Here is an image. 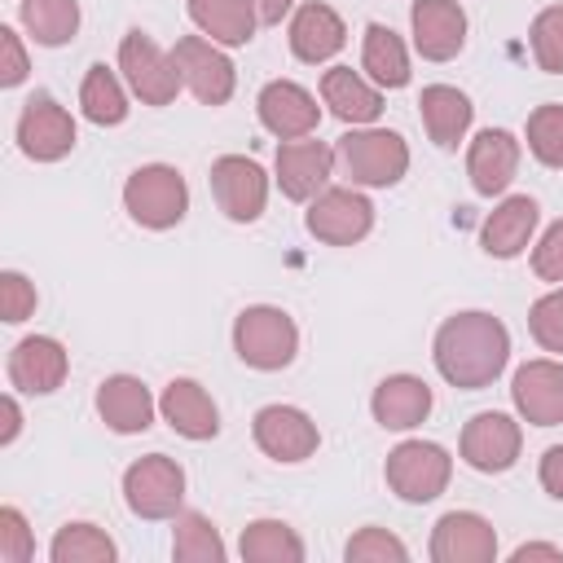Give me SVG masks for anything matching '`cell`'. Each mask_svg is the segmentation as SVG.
<instances>
[{
    "instance_id": "1",
    "label": "cell",
    "mask_w": 563,
    "mask_h": 563,
    "mask_svg": "<svg viewBox=\"0 0 563 563\" xmlns=\"http://www.w3.org/2000/svg\"><path fill=\"white\" fill-rule=\"evenodd\" d=\"M510 361V334L493 312H457L435 330V369L462 391L488 387Z\"/></svg>"
},
{
    "instance_id": "2",
    "label": "cell",
    "mask_w": 563,
    "mask_h": 563,
    "mask_svg": "<svg viewBox=\"0 0 563 563\" xmlns=\"http://www.w3.org/2000/svg\"><path fill=\"white\" fill-rule=\"evenodd\" d=\"M334 167L352 180V185H369V189H387L409 172V145L387 132V128H365V132H347L334 145Z\"/></svg>"
},
{
    "instance_id": "3",
    "label": "cell",
    "mask_w": 563,
    "mask_h": 563,
    "mask_svg": "<svg viewBox=\"0 0 563 563\" xmlns=\"http://www.w3.org/2000/svg\"><path fill=\"white\" fill-rule=\"evenodd\" d=\"M123 207L141 229H172L185 220L189 211V185L176 167L167 163H150L136 167L123 185Z\"/></svg>"
},
{
    "instance_id": "4",
    "label": "cell",
    "mask_w": 563,
    "mask_h": 563,
    "mask_svg": "<svg viewBox=\"0 0 563 563\" xmlns=\"http://www.w3.org/2000/svg\"><path fill=\"white\" fill-rule=\"evenodd\" d=\"M233 352L251 369H286L299 352V330L282 308L260 303L233 321Z\"/></svg>"
},
{
    "instance_id": "5",
    "label": "cell",
    "mask_w": 563,
    "mask_h": 563,
    "mask_svg": "<svg viewBox=\"0 0 563 563\" xmlns=\"http://www.w3.org/2000/svg\"><path fill=\"white\" fill-rule=\"evenodd\" d=\"M453 457L431 440H405L387 453V484L400 501H435L449 488Z\"/></svg>"
},
{
    "instance_id": "6",
    "label": "cell",
    "mask_w": 563,
    "mask_h": 563,
    "mask_svg": "<svg viewBox=\"0 0 563 563\" xmlns=\"http://www.w3.org/2000/svg\"><path fill=\"white\" fill-rule=\"evenodd\" d=\"M123 497L141 519H176L185 501V471L172 457L150 453L123 471Z\"/></svg>"
},
{
    "instance_id": "7",
    "label": "cell",
    "mask_w": 563,
    "mask_h": 563,
    "mask_svg": "<svg viewBox=\"0 0 563 563\" xmlns=\"http://www.w3.org/2000/svg\"><path fill=\"white\" fill-rule=\"evenodd\" d=\"M119 70L128 79V88L145 101V106H167L176 101L180 92V70H176V57L163 53L145 31H128L123 44H119Z\"/></svg>"
},
{
    "instance_id": "8",
    "label": "cell",
    "mask_w": 563,
    "mask_h": 563,
    "mask_svg": "<svg viewBox=\"0 0 563 563\" xmlns=\"http://www.w3.org/2000/svg\"><path fill=\"white\" fill-rule=\"evenodd\" d=\"M308 233L330 246H352L374 229V207L356 189H321L303 216Z\"/></svg>"
},
{
    "instance_id": "9",
    "label": "cell",
    "mask_w": 563,
    "mask_h": 563,
    "mask_svg": "<svg viewBox=\"0 0 563 563\" xmlns=\"http://www.w3.org/2000/svg\"><path fill=\"white\" fill-rule=\"evenodd\" d=\"M519 444H523V431L510 413H497V409H484L466 422L462 431V462L471 471H484V475H501L519 462Z\"/></svg>"
},
{
    "instance_id": "10",
    "label": "cell",
    "mask_w": 563,
    "mask_h": 563,
    "mask_svg": "<svg viewBox=\"0 0 563 563\" xmlns=\"http://www.w3.org/2000/svg\"><path fill=\"white\" fill-rule=\"evenodd\" d=\"M18 145L35 163H57L75 150V119L48 92H35L18 114Z\"/></svg>"
},
{
    "instance_id": "11",
    "label": "cell",
    "mask_w": 563,
    "mask_h": 563,
    "mask_svg": "<svg viewBox=\"0 0 563 563\" xmlns=\"http://www.w3.org/2000/svg\"><path fill=\"white\" fill-rule=\"evenodd\" d=\"M211 194H216V202L229 220L251 224V220H260V211L268 202V176L255 158L224 154V158L211 163Z\"/></svg>"
},
{
    "instance_id": "12",
    "label": "cell",
    "mask_w": 563,
    "mask_h": 563,
    "mask_svg": "<svg viewBox=\"0 0 563 563\" xmlns=\"http://www.w3.org/2000/svg\"><path fill=\"white\" fill-rule=\"evenodd\" d=\"M176 57V70L185 79V88L202 101V106H224L233 97V62L216 48V40H202V35H185L176 40L172 48Z\"/></svg>"
},
{
    "instance_id": "13",
    "label": "cell",
    "mask_w": 563,
    "mask_h": 563,
    "mask_svg": "<svg viewBox=\"0 0 563 563\" xmlns=\"http://www.w3.org/2000/svg\"><path fill=\"white\" fill-rule=\"evenodd\" d=\"M255 444L273 457V462H303L317 453L321 435H317V422L295 409V405H264L255 413Z\"/></svg>"
},
{
    "instance_id": "14",
    "label": "cell",
    "mask_w": 563,
    "mask_h": 563,
    "mask_svg": "<svg viewBox=\"0 0 563 563\" xmlns=\"http://www.w3.org/2000/svg\"><path fill=\"white\" fill-rule=\"evenodd\" d=\"M431 559L435 563H493L497 559V532L484 515L449 510L431 532Z\"/></svg>"
},
{
    "instance_id": "15",
    "label": "cell",
    "mask_w": 563,
    "mask_h": 563,
    "mask_svg": "<svg viewBox=\"0 0 563 563\" xmlns=\"http://www.w3.org/2000/svg\"><path fill=\"white\" fill-rule=\"evenodd\" d=\"M409 26H413V48L427 62H449L466 44V13L457 0H413Z\"/></svg>"
},
{
    "instance_id": "16",
    "label": "cell",
    "mask_w": 563,
    "mask_h": 563,
    "mask_svg": "<svg viewBox=\"0 0 563 563\" xmlns=\"http://www.w3.org/2000/svg\"><path fill=\"white\" fill-rule=\"evenodd\" d=\"M510 400L532 427H559L563 422V365L559 361H528L515 369Z\"/></svg>"
},
{
    "instance_id": "17",
    "label": "cell",
    "mask_w": 563,
    "mask_h": 563,
    "mask_svg": "<svg viewBox=\"0 0 563 563\" xmlns=\"http://www.w3.org/2000/svg\"><path fill=\"white\" fill-rule=\"evenodd\" d=\"M330 172H334V150L325 141H303L299 136V141L277 145V185H282L286 198H295V202L317 198L325 189Z\"/></svg>"
},
{
    "instance_id": "18",
    "label": "cell",
    "mask_w": 563,
    "mask_h": 563,
    "mask_svg": "<svg viewBox=\"0 0 563 563\" xmlns=\"http://www.w3.org/2000/svg\"><path fill=\"white\" fill-rule=\"evenodd\" d=\"M66 369H70V356L57 339L48 334H31L22 339L13 352H9V383L18 391H31V396H48L66 383Z\"/></svg>"
},
{
    "instance_id": "19",
    "label": "cell",
    "mask_w": 563,
    "mask_h": 563,
    "mask_svg": "<svg viewBox=\"0 0 563 563\" xmlns=\"http://www.w3.org/2000/svg\"><path fill=\"white\" fill-rule=\"evenodd\" d=\"M255 106H260V123H264L273 136H282V141H299V136L317 132V119H321L312 92L299 88V84H290V79L264 84V92H260Z\"/></svg>"
},
{
    "instance_id": "20",
    "label": "cell",
    "mask_w": 563,
    "mask_h": 563,
    "mask_svg": "<svg viewBox=\"0 0 563 563\" xmlns=\"http://www.w3.org/2000/svg\"><path fill=\"white\" fill-rule=\"evenodd\" d=\"M466 172H471L475 194H484V198L501 194V189L515 180V172H519V141H515L506 128H484V132L471 141Z\"/></svg>"
},
{
    "instance_id": "21",
    "label": "cell",
    "mask_w": 563,
    "mask_h": 563,
    "mask_svg": "<svg viewBox=\"0 0 563 563\" xmlns=\"http://www.w3.org/2000/svg\"><path fill=\"white\" fill-rule=\"evenodd\" d=\"M97 413H101V422L110 431L136 435V431H145L154 422V396H150V387L141 378L114 374V378H106L97 387Z\"/></svg>"
},
{
    "instance_id": "22",
    "label": "cell",
    "mask_w": 563,
    "mask_h": 563,
    "mask_svg": "<svg viewBox=\"0 0 563 563\" xmlns=\"http://www.w3.org/2000/svg\"><path fill=\"white\" fill-rule=\"evenodd\" d=\"M167 427L185 440H211L220 431V409L216 400L194 383V378H172L163 387V400H158Z\"/></svg>"
},
{
    "instance_id": "23",
    "label": "cell",
    "mask_w": 563,
    "mask_h": 563,
    "mask_svg": "<svg viewBox=\"0 0 563 563\" xmlns=\"http://www.w3.org/2000/svg\"><path fill=\"white\" fill-rule=\"evenodd\" d=\"M343 44H347V26L330 4H321V0L299 4V13L290 18V53L299 62H312V66L330 62Z\"/></svg>"
},
{
    "instance_id": "24",
    "label": "cell",
    "mask_w": 563,
    "mask_h": 563,
    "mask_svg": "<svg viewBox=\"0 0 563 563\" xmlns=\"http://www.w3.org/2000/svg\"><path fill=\"white\" fill-rule=\"evenodd\" d=\"M369 409H374V422L378 427L409 431V427H418L431 413V387L422 378H413V374H391V378H383L374 387Z\"/></svg>"
},
{
    "instance_id": "25",
    "label": "cell",
    "mask_w": 563,
    "mask_h": 563,
    "mask_svg": "<svg viewBox=\"0 0 563 563\" xmlns=\"http://www.w3.org/2000/svg\"><path fill=\"white\" fill-rule=\"evenodd\" d=\"M321 101L343 123H374L383 114V92L369 88L352 66H330L321 75Z\"/></svg>"
},
{
    "instance_id": "26",
    "label": "cell",
    "mask_w": 563,
    "mask_h": 563,
    "mask_svg": "<svg viewBox=\"0 0 563 563\" xmlns=\"http://www.w3.org/2000/svg\"><path fill=\"white\" fill-rule=\"evenodd\" d=\"M418 110H422V128H427V136H431L440 150H457V141L466 136L471 114H475V106L466 101V92H457V88H449V84H431V88H422Z\"/></svg>"
},
{
    "instance_id": "27",
    "label": "cell",
    "mask_w": 563,
    "mask_h": 563,
    "mask_svg": "<svg viewBox=\"0 0 563 563\" xmlns=\"http://www.w3.org/2000/svg\"><path fill=\"white\" fill-rule=\"evenodd\" d=\"M537 202L528 198V194H510L488 220H484V233H479V242H484V251L488 255H497V260H515L523 246H528V238H532V229H537Z\"/></svg>"
},
{
    "instance_id": "28",
    "label": "cell",
    "mask_w": 563,
    "mask_h": 563,
    "mask_svg": "<svg viewBox=\"0 0 563 563\" xmlns=\"http://www.w3.org/2000/svg\"><path fill=\"white\" fill-rule=\"evenodd\" d=\"M189 18L216 44H246L255 35V4L251 0H189Z\"/></svg>"
},
{
    "instance_id": "29",
    "label": "cell",
    "mask_w": 563,
    "mask_h": 563,
    "mask_svg": "<svg viewBox=\"0 0 563 563\" xmlns=\"http://www.w3.org/2000/svg\"><path fill=\"white\" fill-rule=\"evenodd\" d=\"M361 66L374 75V84L383 88H405L409 84V53L400 44V35L383 22L365 26V48H361Z\"/></svg>"
},
{
    "instance_id": "30",
    "label": "cell",
    "mask_w": 563,
    "mask_h": 563,
    "mask_svg": "<svg viewBox=\"0 0 563 563\" xmlns=\"http://www.w3.org/2000/svg\"><path fill=\"white\" fill-rule=\"evenodd\" d=\"M238 550H242L246 563H299L303 559V541L282 519H255V523H246Z\"/></svg>"
},
{
    "instance_id": "31",
    "label": "cell",
    "mask_w": 563,
    "mask_h": 563,
    "mask_svg": "<svg viewBox=\"0 0 563 563\" xmlns=\"http://www.w3.org/2000/svg\"><path fill=\"white\" fill-rule=\"evenodd\" d=\"M18 18L35 44L57 48V44L75 40V31H79V0H22Z\"/></svg>"
},
{
    "instance_id": "32",
    "label": "cell",
    "mask_w": 563,
    "mask_h": 563,
    "mask_svg": "<svg viewBox=\"0 0 563 563\" xmlns=\"http://www.w3.org/2000/svg\"><path fill=\"white\" fill-rule=\"evenodd\" d=\"M79 106H84V114H88L92 123H101V128H114V123L128 119V92H123V84L114 79V70H110L106 62L88 66L84 88H79Z\"/></svg>"
},
{
    "instance_id": "33",
    "label": "cell",
    "mask_w": 563,
    "mask_h": 563,
    "mask_svg": "<svg viewBox=\"0 0 563 563\" xmlns=\"http://www.w3.org/2000/svg\"><path fill=\"white\" fill-rule=\"evenodd\" d=\"M172 554L180 563H220L224 559V541L216 532V523L198 510H180L176 515V532H172Z\"/></svg>"
},
{
    "instance_id": "34",
    "label": "cell",
    "mask_w": 563,
    "mask_h": 563,
    "mask_svg": "<svg viewBox=\"0 0 563 563\" xmlns=\"http://www.w3.org/2000/svg\"><path fill=\"white\" fill-rule=\"evenodd\" d=\"M48 554H53V563H114L119 559L114 541L92 523H66L53 537Z\"/></svg>"
},
{
    "instance_id": "35",
    "label": "cell",
    "mask_w": 563,
    "mask_h": 563,
    "mask_svg": "<svg viewBox=\"0 0 563 563\" xmlns=\"http://www.w3.org/2000/svg\"><path fill=\"white\" fill-rule=\"evenodd\" d=\"M528 150L545 167H563V106L545 101L528 114Z\"/></svg>"
},
{
    "instance_id": "36",
    "label": "cell",
    "mask_w": 563,
    "mask_h": 563,
    "mask_svg": "<svg viewBox=\"0 0 563 563\" xmlns=\"http://www.w3.org/2000/svg\"><path fill=\"white\" fill-rule=\"evenodd\" d=\"M532 57L545 75H563V4H550L532 18Z\"/></svg>"
},
{
    "instance_id": "37",
    "label": "cell",
    "mask_w": 563,
    "mask_h": 563,
    "mask_svg": "<svg viewBox=\"0 0 563 563\" xmlns=\"http://www.w3.org/2000/svg\"><path fill=\"white\" fill-rule=\"evenodd\" d=\"M343 559L347 563H405L409 550L400 537H391L387 528H361L347 545H343Z\"/></svg>"
},
{
    "instance_id": "38",
    "label": "cell",
    "mask_w": 563,
    "mask_h": 563,
    "mask_svg": "<svg viewBox=\"0 0 563 563\" xmlns=\"http://www.w3.org/2000/svg\"><path fill=\"white\" fill-rule=\"evenodd\" d=\"M528 330L545 352H563V290H550L532 303L528 312Z\"/></svg>"
},
{
    "instance_id": "39",
    "label": "cell",
    "mask_w": 563,
    "mask_h": 563,
    "mask_svg": "<svg viewBox=\"0 0 563 563\" xmlns=\"http://www.w3.org/2000/svg\"><path fill=\"white\" fill-rule=\"evenodd\" d=\"M35 554V537L22 519L18 506H4L0 510V563H26Z\"/></svg>"
},
{
    "instance_id": "40",
    "label": "cell",
    "mask_w": 563,
    "mask_h": 563,
    "mask_svg": "<svg viewBox=\"0 0 563 563\" xmlns=\"http://www.w3.org/2000/svg\"><path fill=\"white\" fill-rule=\"evenodd\" d=\"M35 312V286L22 277V273H0V317L9 321V325H18V321H26Z\"/></svg>"
},
{
    "instance_id": "41",
    "label": "cell",
    "mask_w": 563,
    "mask_h": 563,
    "mask_svg": "<svg viewBox=\"0 0 563 563\" xmlns=\"http://www.w3.org/2000/svg\"><path fill=\"white\" fill-rule=\"evenodd\" d=\"M532 273L541 282H563V220H554L532 246Z\"/></svg>"
},
{
    "instance_id": "42",
    "label": "cell",
    "mask_w": 563,
    "mask_h": 563,
    "mask_svg": "<svg viewBox=\"0 0 563 563\" xmlns=\"http://www.w3.org/2000/svg\"><path fill=\"white\" fill-rule=\"evenodd\" d=\"M0 84L4 88H18L22 79H26V53H22V40H18V31L13 26H0Z\"/></svg>"
},
{
    "instance_id": "43",
    "label": "cell",
    "mask_w": 563,
    "mask_h": 563,
    "mask_svg": "<svg viewBox=\"0 0 563 563\" xmlns=\"http://www.w3.org/2000/svg\"><path fill=\"white\" fill-rule=\"evenodd\" d=\"M541 488L563 501V444H554V449L541 453Z\"/></svg>"
},
{
    "instance_id": "44",
    "label": "cell",
    "mask_w": 563,
    "mask_h": 563,
    "mask_svg": "<svg viewBox=\"0 0 563 563\" xmlns=\"http://www.w3.org/2000/svg\"><path fill=\"white\" fill-rule=\"evenodd\" d=\"M0 413H4V431H0V444H13V440H18V431H22V413H18V400H13V396H4V400H0Z\"/></svg>"
},
{
    "instance_id": "45",
    "label": "cell",
    "mask_w": 563,
    "mask_h": 563,
    "mask_svg": "<svg viewBox=\"0 0 563 563\" xmlns=\"http://www.w3.org/2000/svg\"><path fill=\"white\" fill-rule=\"evenodd\" d=\"M255 4V13H260V22H268V26H277L286 13H290V4L295 0H251Z\"/></svg>"
},
{
    "instance_id": "46",
    "label": "cell",
    "mask_w": 563,
    "mask_h": 563,
    "mask_svg": "<svg viewBox=\"0 0 563 563\" xmlns=\"http://www.w3.org/2000/svg\"><path fill=\"white\" fill-rule=\"evenodd\" d=\"M523 559H563V550L559 545H519L515 563H523Z\"/></svg>"
}]
</instances>
